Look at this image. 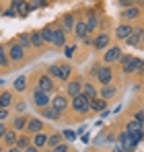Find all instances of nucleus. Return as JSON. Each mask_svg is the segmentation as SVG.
<instances>
[{
  "mask_svg": "<svg viewBox=\"0 0 144 152\" xmlns=\"http://www.w3.org/2000/svg\"><path fill=\"white\" fill-rule=\"evenodd\" d=\"M120 146L121 148H134V146H136V142H134V138L130 136V132H121L120 134Z\"/></svg>",
  "mask_w": 144,
  "mask_h": 152,
  "instance_id": "1a4fd4ad",
  "label": "nucleus"
},
{
  "mask_svg": "<svg viewBox=\"0 0 144 152\" xmlns=\"http://www.w3.org/2000/svg\"><path fill=\"white\" fill-rule=\"evenodd\" d=\"M51 43L62 48L66 43V35H64V29H54V37H51Z\"/></svg>",
  "mask_w": 144,
  "mask_h": 152,
  "instance_id": "9b49d317",
  "label": "nucleus"
},
{
  "mask_svg": "<svg viewBox=\"0 0 144 152\" xmlns=\"http://www.w3.org/2000/svg\"><path fill=\"white\" fill-rule=\"evenodd\" d=\"M142 37H144V29H134V31L128 35V39H126V41H128L130 45H136V43H138Z\"/></svg>",
  "mask_w": 144,
  "mask_h": 152,
  "instance_id": "f8f14e48",
  "label": "nucleus"
},
{
  "mask_svg": "<svg viewBox=\"0 0 144 152\" xmlns=\"http://www.w3.org/2000/svg\"><path fill=\"white\" fill-rule=\"evenodd\" d=\"M25 126H27V117H25V115H19V117L15 119V129H23Z\"/></svg>",
  "mask_w": 144,
  "mask_h": 152,
  "instance_id": "473e14b6",
  "label": "nucleus"
},
{
  "mask_svg": "<svg viewBox=\"0 0 144 152\" xmlns=\"http://www.w3.org/2000/svg\"><path fill=\"white\" fill-rule=\"evenodd\" d=\"M64 29H74V17L72 15L64 17Z\"/></svg>",
  "mask_w": 144,
  "mask_h": 152,
  "instance_id": "c9c22d12",
  "label": "nucleus"
},
{
  "mask_svg": "<svg viewBox=\"0 0 144 152\" xmlns=\"http://www.w3.org/2000/svg\"><path fill=\"white\" fill-rule=\"evenodd\" d=\"M12 105V95L10 93H2L0 95V109H8Z\"/></svg>",
  "mask_w": 144,
  "mask_h": 152,
  "instance_id": "4be33fe9",
  "label": "nucleus"
},
{
  "mask_svg": "<svg viewBox=\"0 0 144 152\" xmlns=\"http://www.w3.org/2000/svg\"><path fill=\"white\" fill-rule=\"evenodd\" d=\"M6 152H23V150H21V148H17V146H10Z\"/></svg>",
  "mask_w": 144,
  "mask_h": 152,
  "instance_id": "3c124183",
  "label": "nucleus"
},
{
  "mask_svg": "<svg viewBox=\"0 0 144 152\" xmlns=\"http://www.w3.org/2000/svg\"><path fill=\"white\" fill-rule=\"evenodd\" d=\"M29 37H31V45H33V48H41V45H43L41 31H33V33H29Z\"/></svg>",
  "mask_w": 144,
  "mask_h": 152,
  "instance_id": "f3484780",
  "label": "nucleus"
},
{
  "mask_svg": "<svg viewBox=\"0 0 144 152\" xmlns=\"http://www.w3.org/2000/svg\"><path fill=\"white\" fill-rule=\"evenodd\" d=\"M113 152H126V148H121L120 144H118V146H115V148H113Z\"/></svg>",
  "mask_w": 144,
  "mask_h": 152,
  "instance_id": "603ef678",
  "label": "nucleus"
},
{
  "mask_svg": "<svg viewBox=\"0 0 144 152\" xmlns=\"http://www.w3.org/2000/svg\"><path fill=\"white\" fill-rule=\"evenodd\" d=\"M60 140H62V138H60V134H54V136H49V138H48V144H49V146H58V144H60Z\"/></svg>",
  "mask_w": 144,
  "mask_h": 152,
  "instance_id": "e433bc0d",
  "label": "nucleus"
},
{
  "mask_svg": "<svg viewBox=\"0 0 144 152\" xmlns=\"http://www.w3.org/2000/svg\"><path fill=\"white\" fill-rule=\"evenodd\" d=\"M136 129H144L142 124H140V121H136V119H134V121H130V124L126 126V132H136Z\"/></svg>",
  "mask_w": 144,
  "mask_h": 152,
  "instance_id": "2f4dec72",
  "label": "nucleus"
},
{
  "mask_svg": "<svg viewBox=\"0 0 144 152\" xmlns=\"http://www.w3.org/2000/svg\"><path fill=\"white\" fill-rule=\"evenodd\" d=\"M41 4H46V2H43V0H35V2L31 4V8H35V6H41Z\"/></svg>",
  "mask_w": 144,
  "mask_h": 152,
  "instance_id": "de8ad7c7",
  "label": "nucleus"
},
{
  "mask_svg": "<svg viewBox=\"0 0 144 152\" xmlns=\"http://www.w3.org/2000/svg\"><path fill=\"white\" fill-rule=\"evenodd\" d=\"M97 25H99V21H97V17L91 12L89 15V19H87V29H89V33L93 31V29H97Z\"/></svg>",
  "mask_w": 144,
  "mask_h": 152,
  "instance_id": "a878e982",
  "label": "nucleus"
},
{
  "mask_svg": "<svg viewBox=\"0 0 144 152\" xmlns=\"http://www.w3.org/2000/svg\"><path fill=\"white\" fill-rule=\"evenodd\" d=\"M115 86H111V84H103V91H101V97L107 101V99H111V97H115Z\"/></svg>",
  "mask_w": 144,
  "mask_h": 152,
  "instance_id": "6ab92c4d",
  "label": "nucleus"
},
{
  "mask_svg": "<svg viewBox=\"0 0 144 152\" xmlns=\"http://www.w3.org/2000/svg\"><path fill=\"white\" fill-rule=\"evenodd\" d=\"M132 31H134V29L130 25H120L115 29V37H118V39H128V35H130Z\"/></svg>",
  "mask_w": 144,
  "mask_h": 152,
  "instance_id": "4468645a",
  "label": "nucleus"
},
{
  "mask_svg": "<svg viewBox=\"0 0 144 152\" xmlns=\"http://www.w3.org/2000/svg\"><path fill=\"white\" fill-rule=\"evenodd\" d=\"M89 101H91V99H87V97L80 93V95L72 97V109L78 111V113H87V111H89Z\"/></svg>",
  "mask_w": 144,
  "mask_h": 152,
  "instance_id": "f257e3e1",
  "label": "nucleus"
},
{
  "mask_svg": "<svg viewBox=\"0 0 144 152\" xmlns=\"http://www.w3.org/2000/svg\"><path fill=\"white\" fill-rule=\"evenodd\" d=\"M23 152H39V148H37V146H27Z\"/></svg>",
  "mask_w": 144,
  "mask_h": 152,
  "instance_id": "49530a36",
  "label": "nucleus"
},
{
  "mask_svg": "<svg viewBox=\"0 0 144 152\" xmlns=\"http://www.w3.org/2000/svg\"><path fill=\"white\" fill-rule=\"evenodd\" d=\"M2 15H4V17H8V19H12V17H17V10H15V8L10 6V8H6V10H4Z\"/></svg>",
  "mask_w": 144,
  "mask_h": 152,
  "instance_id": "58836bf2",
  "label": "nucleus"
},
{
  "mask_svg": "<svg viewBox=\"0 0 144 152\" xmlns=\"http://www.w3.org/2000/svg\"><path fill=\"white\" fill-rule=\"evenodd\" d=\"M49 103H51V107H54V109H58L60 113H62V111L68 107V99H66L64 95H56V97H54Z\"/></svg>",
  "mask_w": 144,
  "mask_h": 152,
  "instance_id": "0eeeda50",
  "label": "nucleus"
},
{
  "mask_svg": "<svg viewBox=\"0 0 144 152\" xmlns=\"http://www.w3.org/2000/svg\"><path fill=\"white\" fill-rule=\"evenodd\" d=\"M0 15H2V10H0Z\"/></svg>",
  "mask_w": 144,
  "mask_h": 152,
  "instance_id": "4d7b16f0",
  "label": "nucleus"
},
{
  "mask_svg": "<svg viewBox=\"0 0 144 152\" xmlns=\"http://www.w3.org/2000/svg\"><path fill=\"white\" fill-rule=\"evenodd\" d=\"M132 60H134V58H132V56H121V58H120L121 66H128V64H130V62H132Z\"/></svg>",
  "mask_w": 144,
  "mask_h": 152,
  "instance_id": "79ce46f5",
  "label": "nucleus"
},
{
  "mask_svg": "<svg viewBox=\"0 0 144 152\" xmlns=\"http://www.w3.org/2000/svg\"><path fill=\"white\" fill-rule=\"evenodd\" d=\"M17 148H21V150H25L27 146H29V136H21V138H17V144H15Z\"/></svg>",
  "mask_w": 144,
  "mask_h": 152,
  "instance_id": "c756f323",
  "label": "nucleus"
},
{
  "mask_svg": "<svg viewBox=\"0 0 144 152\" xmlns=\"http://www.w3.org/2000/svg\"><path fill=\"white\" fill-rule=\"evenodd\" d=\"M41 115H43L46 119H58V117H60V111L48 105V107H43V109H41Z\"/></svg>",
  "mask_w": 144,
  "mask_h": 152,
  "instance_id": "dca6fc26",
  "label": "nucleus"
},
{
  "mask_svg": "<svg viewBox=\"0 0 144 152\" xmlns=\"http://www.w3.org/2000/svg\"><path fill=\"white\" fill-rule=\"evenodd\" d=\"M4 142H6V144H10V146H12V144H17V134L6 129V134H4Z\"/></svg>",
  "mask_w": 144,
  "mask_h": 152,
  "instance_id": "cd10ccee",
  "label": "nucleus"
},
{
  "mask_svg": "<svg viewBox=\"0 0 144 152\" xmlns=\"http://www.w3.org/2000/svg\"><path fill=\"white\" fill-rule=\"evenodd\" d=\"M4 66H8V58L4 56V51H0V68H4Z\"/></svg>",
  "mask_w": 144,
  "mask_h": 152,
  "instance_id": "a19ab883",
  "label": "nucleus"
},
{
  "mask_svg": "<svg viewBox=\"0 0 144 152\" xmlns=\"http://www.w3.org/2000/svg\"><path fill=\"white\" fill-rule=\"evenodd\" d=\"M46 144H48V136H46V134H43V129H41V132H37V134H35V138H33V146L43 148Z\"/></svg>",
  "mask_w": 144,
  "mask_h": 152,
  "instance_id": "2eb2a0df",
  "label": "nucleus"
},
{
  "mask_svg": "<svg viewBox=\"0 0 144 152\" xmlns=\"http://www.w3.org/2000/svg\"><path fill=\"white\" fill-rule=\"evenodd\" d=\"M25 88H27V78H25V76H19V78L15 80V91L23 93Z\"/></svg>",
  "mask_w": 144,
  "mask_h": 152,
  "instance_id": "393cba45",
  "label": "nucleus"
},
{
  "mask_svg": "<svg viewBox=\"0 0 144 152\" xmlns=\"http://www.w3.org/2000/svg\"><path fill=\"white\" fill-rule=\"evenodd\" d=\"M4 134H6V127H4V124H0V138H4Z\"/></svg>",
  "mask_w": 144,
  "mask_h": 152,
  "instance_id": "09e8293b",
  "label": "nucleus"
},
{
  "mask_svg": "<svg viewBox=\"0 0 144 152\" xmlns=\"http://www.w3.org/2000/svg\"><path fill=\"white\" fill-rule=\"evenodd\" d=\"M105 99H91L89 101V109H93V111H103L105 109Z\"/></svg>",
  "mask_w": 144,
  "mask_h": 152,
  "instance_id": "aec40b11",
  "label": "nucleus"
},
{
  "mask_svg": "<svg viewBox=\"0 0 144 152\" xmlns=\"http://www.w3.org/2000/svg\"><path fill=\"white\" fill-rule=\"evenodd\" d=\"M123 17H126V19H138V17H140V10H138L136 6H126Z\"/></svg>",
  "mask_w": 144,
  "mask_h": 152,
  "instance_id": "5701e85b",
  "label": "nucleus"
},
{
  "mask_svg": "<svg viewBox=\"0 0 144 152\" xmlns=\"http://www.w3.org/2000/svg\"><path fill=\"white\" fill-rule=\"evenodd\" d=\"M29 10H31V6L23 0V2L17 6V17H27V15H29Z\"/></svg>",
  "mask_w": 144,
  "mask_h": 152,
  "instance_id": "b1692460",
  "label": "nucleus"
},
{
  "mask_svg": "<svg viewBox=\"0 0 144 152\" xmlns=\"http://www.w3.org/2000/svg\"><path fill=\"white\" fill-rule=\"evenodd\" d=\"M27 132H29V134H37V132H41V129H43V121H41V119H37V117H31V119H29V121H27Z\"/></svg>",
  "mask_w": 144,
  "mask_h": 152,
  "instance_id": "6e6552de",
  "label": "nucleus"
},
{
  "mask_svg": "<svg viewBox=\"0 0 144 152\" xmlns=\"http://www.w3.org/2000/svg\"><path fill=\"white\" fill-rule=\"evenodd\" d=\"M8 117V109H0V121H4Z\"/></svg>",
  "mask_w": 144,
  "mask_h": 152,
  "instance_id": "a18cd8bd",
  "label": "nucleus"
},
{
  "mask_svg": "<svg viewBox=\"0 0 144 152\" xmlns=\"http://www.w3.org/2000/svg\"><path fill=\"white\" fill-rule=\"evenodd\" d=\"M49 74L56 76V78H60V74H62V66H60V64H54V66H49Z\"/></svg>",
  "mask_w": 144,
  "mask_h": 152,
  "instance_id": "72a5a7b5",
  "label": "nucleus"
},
{
  "mask_svg": "<svg viewBox=\"0 0 144 152\" xmlns=\"http://www.w3.org/2000/svg\"><path fill=\"white\" fill-rule=\"evenodd\" d=\"M41 37H43V41H51V37H54V27H46V29L41 31Z\"/></svg>",
  "mask_w": 144,
  "mask_h": 152,
  "instance_id": "7c9ffc66",
  "label": "nucleus"
},
{
  "mask_svg": "<svg viewBox=\"0 0 144 152\" xmlns=\"http://www.w3.org/2000/svg\"><path fill=\"white\" fill-rule=\"evenodd\" d=\"M37 88L49 95V93L54 91V82H51V78H49V76H41V78H39V84H37Z\"/></svg>",
  "mask_w": 144,
  "mask_h": 152,
  "instance_id": "9d476101",
  "label": "nucleus"
},
{
  "mask_svg": "<svg viewBox=\"0 0 144 152\" xmlns=\"http://www.w3.org/2000/svg\"><path fill=\"white\" fill-rule=\"evenodd\" d=\"M87 33H89V29H87V23H82V21H76L74 23V35L76 37H87Z\"/></svg>",
  "mask_w": 144,
  "mask_h": 152,
  "instance_id": "ddd939ff",
  "label": "nucleus"
},
{
  "mask_svg": "<svg viewBox=\"0 0 144 152\" xmlns=\"http://www.w3.org/2000/svg\"><path fill=\"white\" fill-rule=\"evenodd\" d=\"M80 93H82V84H80L78 80L68 82V95H70V97H76V95H80Z\"/></svg>",
  "mask_w": 144,
  "mask_h": 152,
  "instance_id": "a211bd4d",
  "label": "nucleus"
},
{
  "mask_svg": "<svg viewBox=\"0 0 144 152\" xmlns=\"http://www.w3.org/2000/svg\"><path fill=\"white\" fill-rule=\"evenodd\" d=\"M130 136H132V138H134V142L138 144V142H140V140L144 138V129H136V132H130Z\"/></svg>",
  "mask_w": 144,
  "mask_h": 152,
  "instance_id": "f704fd0d",
  "label": "nucleus"
},
{
  "mask_svg": "<svg viewBox=\"0 0 144 152\" xmlns=\"http://www.w3.org/2000/svg\"><path fill=\"white\" fill-rule=\"evenodd\" d=\"M120 58H121V48H118V45H113V48H107L105 56H103V60H105L107 64H111V62H118Z\"/></svg>",
  "mask_w": 144,
  "mask_h": 152,
  "instance_id": "7ed1b4c3",
  "label": "nucleus"
},
{
  "mask_svg": "<svg viewBox=\"0 0 144 152\" xmlns=\"http://www.w3.org/2000/svg\"><path fill=\"white\" fill-rule=\"evenodd\" d=\"M82 95H84L87 99H95L97 97V88L93 86V84L87 82V84H82Z\"/></svg>",
  "mask_w": 144,
  "mask_h": 152,
  "instance_id": "412c9836",
  "label": "nucleus"
},
{
  "mask_svg": "<svg viewBox=\"0 0 144 152\" xmlns=\"http://www.w3.org/2000/svg\"><path fill=\"white\" fill-rule=\"evenodd\" d=\"M8 51H10V60H12V62H21L25 58V48L21 43H12Z\"/></svg>",
  "mask_w": 144,
  "mask_h": 152,
  "instance_id": "39448f33",
  "label": "nucleus"
},
{
  "mask_svg": "<svg viewBox=\"0 0 144 152\" xmlns=\"http://www.w3.org/2000/svg\"><path fill=\"white\" fill-rule=\"evenodd\" d=\"M51 152H68V146H66V144H62V142H60V144H58V146H54V150Z\"/></svg>",
  "mask_w": 144,
  "mask_h": 152,
  "instance_id": "ea45409f",
  "label": "nucleus"
},
{
  "mask_svg": "<svg viewBox=\"0 0 144 152\" xmlns=\"http://www.w3.org/2000/svg\"><path fill=\"white\" fill-rule=\"evenodd\" d=\"M62 66V74H60V80H68V76L72 72V66L70 64H60Z\"/></svg>",
  "mask_w": 144,
  "mask_h": 152,
  "instance_id": "bb28decb",
  "label": "nucleus"
},
{
  "mask_svg": "<svg viewBox=\"0 0 144 152\" xmlns=\"http://www.w3.org/2000/svg\"><path fill=\"white\" fill-rule=\"evenodd\" d=\"M93 45L97 50H107L109 48V33H99L95 37V41H93Z\"/></svg>",
  "mask_w": 144,
  "mask_h": 152,
  "instance_id": "423d86ee",
  "label": "nucleus"
},
{
  "mask_svg": "<svg viewBox=\"0 0 144 152\" xmlns=\"http://www.w3.org/2000/svg\"><path fill=\"white\" fill-rule=\"evenodd\" d=\"M0 152H2V146H0Z\"/></svg>",
  "mask_w": 144,
  "mask_h": 152,
  "instance_id": "6e6d98bb",
  "label": "nucleus"
},
{
  "mask_svg": "<svg viewBox=\"0 0 144 152\" xmlns=\"http://www.w3.org/2000/svg\"><path fill=\"white\" fill-rule=\"evenodd\" d=\"M132 2H134V0H132Z\"/></svg>",
  "mask_w": 144,
  "mask_h": 152,
  "instance_id": "bf43d9fd",
  "label": "nucleus"
},
{
  "mask_svg": "<svg viewBox=\"0 0 144 152\" xmlns=\"http://www.w3.org/2000/svg\"><path fill=\"white\" fill-rule=\"evenodd\" d=\"M48 152H51V150H48Z\"/></svg>",
  "mask_w": 144,
  "mask_h": 152,
  "instance_id": "13d9d810",
  "label": "nucleus"
},
{
  "mask_svg": "<svg viewBox=\"0 0 144 152\" xmlns=\"http://www.w3.org/2000/svg\"><path fill=\"white\" fill-rule=\"evenodd\" d=\"M74 50H76V45H68L66 51H64V53H66V58H72V56H74Z\"/></svg>",
  "mask_w": 144,
  "mask_h": 152,
  "instance_id": "c03bdc74",
  "label": "nucleus"
},
{
  "mask_svg": "<svg viewBox=\"0 0 144 152\" xmlns=\"http://www.w3.org/2000/svg\"><path fill=\"white\" fill-rule=\"evenodd\" d=\"M0 84H4V80H2V78H0Z\"/></svg>",
  "mask_w": 144,
  "mask_h": 152,
  "instance_id": "5fc2aeb1",
  "label": "nucleus"
},
{
  "mask_svg": "<svg viewBox=\"0 0 144 152\" xmlns=\"http://www.w3.org/2000/svg\"><path fill=\"white\" fill-rule=\"evenodd\" d=\"M134 119L140 121V124H144V111H136V113H134Z\"/></svg>",
  "mask_w": 144,
  "mask_h": 152,
  "instance_id": "37998d69",
  "label": "nucleus"
},
{
  "mask_svg": "<svg viewBox=\"0 0 144 152\" xmlns=\"http://www.w3.org/2000/svg\"><path fill=\"white\" fill-rule=\"evenodd\" d=\"M121 4H123V6H130V4H132V0H120Z\"/></svg>",
  "mask_w": 144,
  "mask_h": 152,
  "instance_id": "864d4df0",
  "label": "nucleus"
},
{
  "mask_svg": "<svg viewBox=\"0 0 144 152\" xmlns=\"http://www.w3.org/2000/svg\"><path fill=\"white\" fill-rule=\"evenodd\" d=\"M19 43H21L23 48H31V37H29V33H21V35H19Z\"/></svg>",
  "mask_w": 144,
  "mask_h": 152,
  "instance_id": "c85d7f7f",
  "label": "nucleus"
},
{
  "mask_svg": "<svg viewBox=\"0 0 144 152\" xmlns=\"http://www.w3.org/2000/svg\"><path fill=\"white\" fill-rule=\"evenodd\" d=\"M21 2H23V0H12V4H10V6H12V8H15V10H17V6H19V4H21Z\"/></svg>",
  "mask_w": 144,
  "mask_h": 152,
  "instance_id": "8fccbe9b",
  "label": "nucleus"
},
{
  "mask_svg": "<svg viewBox=\"0 0 144 152\" xmlns=\"http://www.w3.org/2000/svg\"><path fill=\"white\" fill-rule=\"evenodd\" d=\"M97 78H99V82H101V84H109V82H111V78H113L111 68H109V66H101V68H99V72H97Z\"/></svg>",
  "mask_w": 144,
  "mask_h": 152,
  "instance_id": "20e7f679",
  "label": "nucleus"
},
{
  "mask_svg": "<svg viewBox=\"0 0 144 152\" xmlns=\"http://www.w3.org/2000/svg\"><path fill=\"white\" fill-rule=\"evenodd\" d=\"M49 101H51V99H49V95H48V93H43V91H39V88H37V91L33 93V103H35V105H37L39 109L48 107Z\"/></svg>",
  "mask_w": 144,
  "mask_h": 152,
  "instance_id": "f03ea898",
  "label": "nucleus"
},
{
  "mask_svg": "<svg viewBox=\"0 0 144 152\" xmlns=\"http://www.w3.org/2000/svg\"><path fill=\"white\" fill-rule=\"evenodd\" d=\"M76 134H78V132H74V129H64V132H62V136H64L66 140H76Z\"/></svg>",
  "mask_w": 144,
  "mask_h": 152,
  "instance_id": "4c0bfd02",
  "label": "nucleus"
}]
</instances>
